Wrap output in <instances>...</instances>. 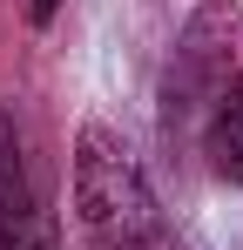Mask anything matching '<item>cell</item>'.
I'll return each instance as SVG.
<instances>
[{"instance_id":"6","label":"cell","mask_w":243,"mask_h":250,"mask_svg":"<svg viewBox=\"0 0 243 250\" xmlns=\"http://www.w3.org/2000/svg\"><path fill=\"white\" fill-rule=\"evenodd\" d=\"M54 14H61V0H27V21H34V27H47Z\"/></svg>"},{"instance_id":"3","label":"cell","mask_w":243,"mask_h":250,"mask_svg":"<svg viewBox=\"0 0 243 250\" xmlns=\"http://www.w3.org/2000/svg\"><path fill=\"white\" fill-rule=\"evenodd\" d=\"M34 216H40V196H34V176H27V156H20V122L0 108V244L20 237Z\"/></svg>"},{"instance_id":"1","label":"cell","mask_w":243,"mask_h":250,"mask_svg":"<svg viewBox=\"0 0 243 250\" xmlns=\"http://www.w3.org/2000/svg\"><path fill=\"white\" fill-rule=\"evenodd\" d=\"M75 223L88 250H182L149 189V169L108 122H88L75 135Z\"/></svg>"},{"instance_id":"4","label":"cell","mask_w":243,"mask_h":250,"mask_svg":"<svg viewBox=\"0 0 243 250\" xmlns=\"http://www.w3.org/2000/svg\"><path fill=\"white\" fill-rule=\"evenodd\" d=\"M202 156L223 183H243V75L223 88V102L202 115Z\"/></svg>"},{"instance_id":"5","label":"cell","mask_w":243,"mask_h":250,"mask_svg":"<svg viewBox=\"0 0 243 250\" xmlns=\"http://www.w3.org/2000/svg\"><path fill=\"white\" fill-rule=\"evenodd\" d=\"M0 250H61V230H54V216L40 209V216L27 223V230H20V237H7Z\"/></svg>"},{"instance_id":"2","label":"cell","mask_w":243,"mask_h":250,"mask_svg":"<svg viewBox=\"0 0 243 250\" xmlns=\"http://www.w3.org/2000/svg\"><path fill=\"white\" fill-rule=\"evenodd\" d=\"M237 75H243V7L237 0H202L189 14V27L176 34L169 68H162V122H169V135L182 122H202Z\"/></svg>"}]
</instances>
